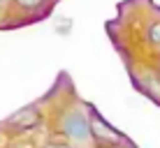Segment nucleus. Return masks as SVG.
Here are the masks:
<instances>
[{
	"label": "nucleus",
	"mask_w": 160,
	"mask_h": 148,
	"mask_svg": "<svg viewBox=\"0 0 160 148\" xmlns=\"http://www.w3.org/2000/svg\"><path fill=\"white\" fill-rule=\"evenodd\" d=\"M148 37H151L153 44H160V23L151 26V30H148Z\"/></svg>",
	"instance_id": "obj_5"
},
{
	"label": "nucleus",
	"mask_w": 160,
	"mask_h": 148,
	"mask_svg": "<svg viewBox=\"0 0 160 148\" xmlns=\"http://www.w3.org/2000/svg\"><path fill=\"white\" fill-rule=\"evenodd\" d=\"M14 2L19 5L21 9H35V7L42 5V0H14Z\"/></svg>",
	"instance_id": "obj_4"
},
{
	"label": "nucleus",
	"mask_w": 160,
	"mask_h": 148,
	"mask_svg": "<svg viewBox=\"0 0 160 148\" xmlns=\"http://www.w3.org/2000/svg\"><path fill=\"white\" fill-rule=\"evenodd\" d=\"M91 134H95V136H100V139H109V141H118L121 136L114 132L109 125H104L98 116H93V123H91Z\"/></svg>",
	"instance_id": "obj_3"
},
{
	"label": "nucleus",
	"mask_w": 160,
	"mask_h": 148,
	"mask_svg": "<svg viewBox=\"0 0 160 148\" xmlns=\"http://www.w3.org/2000/svg\"><path fill=\"white\" fill-rule=\"evenodd\" d=\"M63 132L70 136V139H77V141H84L91 136V125L88 120L81 116L79 111H70L63 116Z\"/></svg>",
	"instance_id": "obj_1"
},
{
	"label": "nucleus",
	"mask_w": 160,
	"mask_h": 148,
	"mask_svg": "<svg viewBox=\"0 0 160 148\" xmlns=\"http://www.w3.org/2000/svg\"><path fill=\"white\" fill-rule=\"evenodd\" d=\"M47 148H65V146H58V144H53V146H51V144H49Z\"/></svg>",
	"instance_id": "obj_6"
},
{
	"label": "nucleus",
	"mask_w": 160,
	"mask_h": 148,
	"mask_svg": "<svg viewBox=\"0 0 160 148\" xmlns=\"http://www.w3.org/2000/svg\"><path fill=\"white\" fill-rule=\"evenodd\" d=\"M40 123V113L35 111V109H23V111H19L16 116L9 118V125L16 130H30L35 127V125Z\"/></svg>",
	"instance_id": "obj_2"
}]
</instances>
